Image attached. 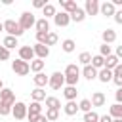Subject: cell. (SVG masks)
Masks as SVG:
<instances>
[{
	"label": "cell",
	"mask_w": 122,
	"mask_h": 122,
	"mask_svg": "<svg viewBox=\"0 0 122 122\" xmlns=\"http://www.w3.org/2000/svg\"><path fill=\"white\" fill-rule=\"evenodd\" d=\"M78 80H80V69L74 63L67 65V69H65V86H76Z\"/></svg>",
	"instance_id": "6da1fadb"
},
{
	"label": "cell",
	"mask_w": 122,
	"mask_h": 122,
	"mask_svg": "<svg viewBox=\"0 0 122 122\" xmlns=\"http://www.w3.org/2000/svg\"><path fill=\"white\" fill-rule=\"evenodd\" d=\"M4 30L8 32V36H15V38H19L25 30L21 29V25H19V21H13V19H6L4 21Z\"/></svg>",
	"instance_id": "7a4b0ae2"
},
{
	"label": "cell",
	"mask_w": 122,
	"mask_h": 122,
	"mask_svg": "<svg viewBox=\"0 0 122 122\" xmlns=\"http://www.w3.org/2000/svg\"><path fill=\"white\" fill-rule=\"evenodd\" d=\"M11 71L19 76H27L30 72V63L23 61V59H15V61H11Z\"/></svg>",
	"instance_id": "3957f363"
},
{
	"label": "cell",
	"mask_w": 122,
	"mask_h": 122,
	"mask_svg": "<svg viewBox=\"0 0 122 122\" xmlns=\"http://www.w3.org/2000/svg\"><path fill=\"white\" fill-rule=\"evenodd\" d=\"M48 86H50L51 90H61V88H65V72H59V71H55V72L50 76V82H48Z\"/></svg>",
	"instance_id": "277c9868"
},
{
	"label": "cell",
	"mask_w": 122,
	"mask_h": 122,
	"mask_svg": "<svg viewBox=\"0 0 122 122\" xmlns=\"http://www.w3.org/2000/svg\"><path fill=\"white\" fill-rule=\"evenodd\" d=\"M19 25H21V29H23V30H29L30 27H34V25H36V19H34V15H32L30 11H23V13H21V17H19Z\"/></svg>",
	"instance_id": "5b68a950"
},
{
	"label": "cell",
	"mask_w": 122,
	"mask_h": 122,
	"mask_svg": "<svg viewBox=\"0 0 122 122\" xmlns=\"http://www.w3.org/2000/svg\"><path fill=\"white\" fill-rule=\"evenodd\" d=\"M27 112H29V105H25L23 101H17L11 109V114L15 116V120H23L27 118Z\"/></svg>",
	"instance_id": "8992f818"
},
{
	"label": "cell",
	"mask_w": 122,
	"mask_h": 122,
	"mask_svg": "<svg viewBox=\"0 0 122 122\" xmlns=\"http://www.w3.org/2000/svg\"><path fill=\"white\" fill-rule=\"evenodd\" d=\"M40 114H42V105H40L38 101H30V105H29V112H27L29 122H34Z\"/></svg>",
	"instance_id": "52a82bcc"
},
{
	"label": "cell",
	"mask_w": 122,
	"mask_h": 122,
	"mask_svg": "<svg viewBox=\"0 0 122 122\" xmlns=\"http://www.w3.org/2000/svg\"><path fill=\"white\" fill-rule=\"evenodd\" d=\"M19 59H23V61H27V63L34 61V59H36L34 50H32L30 46H21V48H19Z\"/></svg>",
	"instance_id": "ba28073f"
},
{
	"label": "cell",
	"mask_w": 122,
	"mask_h": 122,
	"mask_svg": "<svg viewBox=\"0 0 122 122\" xmlns=\"http://www.w3.org/2000/svg\"><path fill=\"white\" fill-rule=\"evenodd\" d=\"M99 8H101L99 0H86V4H84L86 15H97L99 13Z\"/></svg>",
	"instance_id": "9c48e42d"
},
{
	"label": "cell",
	"mask_w": 122,
	"mask_h": 122,
	"mask_svg": "<svg viewBox=\"0 0 122 122\" xmlns=\"http://www.w3.org/2000/svg\"><path fill=\"white\" fill-rule=\"evenodd\" d=\"M0 103H10V105H15L17 101H15V93H13V90L4 88V90L0 92Z\"/></svg>",
	"instance_id": "30bf717a"
},
{
	"label": "cell",
	"mask_w": 122,
	"mask_h": 122,
	"mask_svg": "<svg viewBox=\"0 0 122 122\" xmlns=\"http://www.w3.org/2000/svg\"><path fill=\"white\" fill-rule=\"evenodd\" d=\"M99 13H101V15H105V17H114V13H116V8H114V4L109 0V2H103V4H101V8H99Z\"/></svg>",
	"instance_id": "8fae6325"
},
{
	"label": "cell",
	"mask_w": 122,
	"mask_h": 122,
	"mask_svg": "<svg viewBox=\"0 0 122 122\" xmlns=\"http://www.w3.org/2000/svg\"><path fill=\"white\" fill-rule=\"evenodd\" d=\"M32 50H34V55H36V59H46L48 55H50V48L46 46V44H34L32 46Z\"/></svg>",
	"instance_id": "7c38bea8"
},
{
	"label": "cell",
	"mask_w": 122,
	"mask_h": 122,
	"mask_svg": "<svg viewBox=\"0 0 122 122\" xmlns=\"http://www.w3.org/2000/svg\"><path fill=\"white\" fill-rule=\"evenodd\" d=\"M53 23H55L57 27H67V25L71 23V15L65 13V11H57L55 17H53Z\"/></svg>",
	"instance_id": "4fadbf2b"
},
{
	"label": "cell",
	"mask_w": 122,
	"mask_h": 122,
	"mask_svg": "<svg viewBox=\"0 0 122 122\" xmlns=\"http://www.w3.org/2000/svg\"><path fill=\"white\" fill-rule=\"evenodd\" d=\"M32 82H34V86H36V88H44V86H48L50 76H46L44 72H38V74H34V76H32Z\"/></svg>",
	"instance_id": "5bb4252c"
},
{
	"label": "cell",
	"mask_w": 122,
	"mask_h": 122,
	"mask_svg": "<svg viewBox=\"0 0 122 122\" xmlns=\"http://www.w3.org/2000/svg\"><path fill=\"white\" fill-rule=\"evenodd\" d=\"M92 105L93 107H103L105 105V101H107V97H105V93L103 92H93V95H92Z\"/></svg>",
	"instance_id": "9a60e30c"
},
{
	"label": "cell",
	"mask_w": 122,
	"mask_h": 122,
	"mask_svg": "<svg viewBox=\"0 0 122 122\" xmlns=\"http://www.w3.org/2000/svg\"><path fill=\"white\" fill-rule=\"evenodd\" d=\"M101 38H103V44H112L114 40H116V32L112 30V29H105L103 32H101Z\"/></svg>",
	"instance_id": "2e32d148"
},
{
	"label": "cell",
	"mask_w": 122,
	"mask_h": 122,
	"mask_svg": "<svg viewBox=\"0 0 122 122\" xmlns=\"http://www.w3.org/2000/svg\"><path fill=\"white\" fill-rule=\"evenodd\" d=\"M97 72H99V71L93 69L92 65H86V67L82 69V76H84L86 80H95V78H97Z\"/></svg>",
	"instance_id": "e0dca14e"
},
{
	"label": "cell",
	"mask_w": 122,
	"mask_h": 122,
	"mask_svg": "<svg viewBox=\"0 0 122 122\" xmlns=\"http://www.w3.org/2000/svg\"><path fill=\"white\" fill-rule=\"evenodd\" d=\"M63 111H65V114L74 116V114L80 111V107H78V103H76V101H67V103H65V107H63Z\"/></svg>",
	"instance_id": "ac0fdd59"
},
{
	"label": "cell",
	"mask_w": 122,
	"mask_h": 122,
	"mask_svg": "<svg viewBox=\"0 0 122 122\" xmlns=\"http://www.w3.org/2000/svg\"><path fill=\"white\" fill-rule=\"evenodd\" d=\"M59 4H61L63 11H65V13H69V15H71V13H72V11H74V10L78 8L74 0H59Z\"/></svg>",
	"instance_id": "d6986e66"
},
{
	"label": "cell",
	"mask_w": 122,
	"mask_h": 122,
	"mask_svg": "<svg viewBox=\"0 0 122 122\" xmlns=\"http://www.w3.org/2000/svg\"><path fill=\"white\" fill-rule=\"evenodd\" d=\"M118 65H120V59H118L114 53H111V55L105 59V69H109V71H114Z\"/></svg>",
	"instance_id": "ffe728a7"
},
{
	"label": "cell",
	"mask_w": 122,
	"mask_h": 122,
	"mask_svg": "<svg viewBox=\"0 0 122 122\" xmlns=\"http://www.w3.org/2000/svg\"><path fill=\"white\" fill-rule=\"evenodd\" d=\"M86 19V11H84V8H76L72 13H71V21H74V23H82Z\"/></svg>",
	"instance_id": "44dd1931"
},
{
	"label": "cell",
	"mask_w": 122,
	"mask_h": 122,
	"mask_svg": "<svg viewBox=\"0 0 122 122\" xmlns=\"http://www.w3.org/2000/svg\"><path fill=\"white\" fill-rule=\"evenodd\" d=\"M36 32H50V21L46 19V17H42V19H36Z\"/></svg>",
	"instance_id": "7402d4cb"
},
{
	"label": "cell",
	"mask_w": 122,
	"mask_h": 122,
	"mask_svg": "<svg viewBox=\"0 0 122 122\" xmlns=\"http://www.w3.org/2000/svg\"><path fill=\"white\" fill-rule=\"evenodd\" d=\"M112 71H109V69H101L99 72H97V78H99V82H103V84H107V82H111L112 80Z\"/></svg>",
	"instance_id": "603a6c76"
},
{
	"label": "cell",
	"mask_w": 122,
	"mask_h": 122,
	"mask_svg": "<svg viewBox=\"0 0 122 122\" xmlns=\"http://www.w3.org/2000/svg\"><path fill=\"white\" fill-rule=\"evenodd\" d=\"M61 48H63V51H65V53H72V51L76 50V42H74L72 38H67V40H63V42H61Z\"/></svg>",
	"instance_id": "cb8c5ba5"
},
{
	"label": "cell",
	"mask_w": 122,
	"mask_h": 122,
	"mask_svg": "<svg viewBox=\"0 0 122 122\" xmlns=\"http://www.w3.org/2000/svg\"><path fill=\"white\" fill-rule=\"evenodd\" d=\"M44 67H46V61H44V59H34V61H30V71H32L34 74L42 72Z\"/></svg>",
	"instance_id": "d4e9b609"
},
{
	"label": "cell",
	"mask_w": 122,
	"mask_h": 122,
	"mask_svg": "<svg viewBox=\"0 0 122 122\" xmlns=\"http://www.w3.org/2000/svg\"><path fill=\"white\" fill-rule=\"evenodd\" d=\"M76 86H65L63 88V95H65V99L67 101H74V97H76Z\"/></svg>",
	"instance_id": "484cf974"
},
{
	"label": "cell",
	"mask_w": 122,
	"mask_h": 122,
	"mask_svg": "<svg viewBox=\"0 0 122 122\" xmlns=\"http://www.w3.org/2000/svg\"><path fill=\"white\" fill-rule=\"evenodd\" d=\"M30 97H32V101H46V92L42 90V88H34L32 92H30Z\"/></svg>",
	"instance_id": "4316f807"
},
{
	"label": "cell",
	"mask_w": 122,
	"mask_h": 122,
	"mask_svg": "<svg viewBox=\"0 0 122 122\" xmlns=\"http://www.w3.org/2000/svg\"><path fill=\"white\" fill-rule=\"evenodd\" d=\"M92 67H93V69H99V71H101V69H105V57H103V55H99V53H97V55H93V57H92Z\"/></svg>",
	"instance_id": "83f0119b"
},
{
	"label": "cell",
	"mask_w": 122,
	"mask_h": 122,
	"mask_svg": "<svg viewBox=\"0 0 122 122\" xmlns=\"http://www.w3.org/2000/svg\"><path fill=\"white\" fill-rule=\"evenodd\" d=\"M109 114H111L112 118H122V105H120V103L111 105V107H109Z\"/></svg>",
	"instance_id": "f1b7e54d"
},
{
	"label": "cell",
	"mask_w": 122,
	"mask_h": 122,
	"mask_svg": "<svg viewBox=\"0 0 122 122\" xmlns=\"http://www.w3.org/2000/svg\"><path fill=\"white\" fill-rule=\"evenodd\" d=\"M112 74H114V76H112V82H114L118 88H122V63L112 71Z\"/></svg>",
	"instance_id": "f546056e"
},
{
	"label": "cell",
	"mask_w": 122,
	"mask_h": 122,
	"mask_svg": "<svg viewBox=\"0 0 122 122\" xmlns=\"http://www.w3.org/2000/svg\"><path fill=\"white\" fill-rule=\"evenodd\" d=\"M46 107L48 109H61V101L57 99V97H53V95H50V97H46Z\"/></svg>",
	"instance_id": "4dcf8cb0"
},
{
	"label": "cell",
	"mask_w": 122,
	"mask_h": 122,
	"mask_svg": "<svg viewBox=\"0 0 122 122\" xmlns=\"http://www.w3.org/2000/svg\"><path fill=\"white\" fill-rule=\"evenodd\" d=\"M2 46L8 48V50H13V48L19 46V44H17V38H15V36H6V38L2 40Z\"/></svg>",
	"instance_id": "1f68e13d"
},
{
	"label": "cell",
	"mask_w": 122,
	"mask_h": 122,
	"mask_svg": "<svg viewBox=\"0 0 122 122\" xmlns=\"http://www.w3.org/2000/svg\"><path fill=\"white\" fill-rule=\"evenodd\" d=\"M92 57H93V55H92L90 51H82V53L78 55V61L86 67V65H92Z\"/></svg>",
	"instance_id": "d6a6232c"
},
{
	"label": "cell",
	"mask_w": 122,
	"mask_h": 122,
	"mask_svg": "<svg viewBox=\"0 0 122 122\" xmlns=\"http://www.w3.org/2000/svg\"><path fill=\"white\" fill-rule=\"evenodd\" d=\"M42 13H44V17L48 19V17H55L57 11H55V6H53V4H48V6L42 10Z\"/></svg>",
	"instance_id": "836d02e7"
},
{
	"label": "cell",
	"mask_w": 122,
	"mask_h": 122,
	"mask_svg": "<svg viewBox=\"0 0 122 122\" xmlns=\"http://www.w3.org/2000/svg\"><path fill=\"white\" fill-rule=\"evenodd\" d=\"M78 107H80V111L86 114V112H90V111H92V107H93V105H92V101H90V99H82V101L78 103Z\"/></svg>",
	"instance_id": "e575fe53"
},
{
	"label": "cell",
	"mask_w": 122,
	"mask_h": 122,
	"mask_svg": "<svg viewBox=\"0 0 122 122\" xmlns=\"http://www.w3.org/2000/svg\"><path fill=\"white\" fill-rule=\"evenodd\" d=\"M46 118H48L50 122L57 120V118H59V111H57V109H46Z\"/></svg>",
	"instance_id": "d590c367"
},
{
	"label": "cell",
	"mask_w": 122,
	"mask_h": 122,
	"mask_svg": "<svg viewBox=\"0 0 122 122\" xmlns=\"http://www.w3.org/2000/svg\"><path fill=\"white\" fill-rule=\"evenodd\" d=\"M11 109H13V105H10V103H0V116L11 114Z\"/></svg>",
	"instance_id": "8d00e7d4"
},
{
	"label": "cell",
	"mask_w": 122,
	"mask_h": 122,
	"mask_svg": "<svg viewBox=\"0 0 122 122\" xmlns=\"http://www.w3.org/2000/svg\"><path fill=\"white\" fill-rule=\"evenodd\" d=\"M84 122H99V114L95 111H90L84 114Z\"/></svg>",
	"instance_id": "74e56055"
},
{
	"label": "cell",
	"mask_w": 122,
	"mask_h": 122,
	"mask_svg": "<svg viewBox=\"0 0 122 122\" xmlns=\"http://www.w3.org/2000/svg\"><path fill=\"white\" fill-rule=\"evenodd\" d=\"M57 40H59V38H57V34L50 30V32H48V38H46V46H48V48H50V46H55V44H57Z\"/></svg>",
	"instance_id": "f35d334b"
},
{
	"label": "cell",
	"mask_w": 122,
	"mask_h": 122,
	"mask_svg": "<svg viewBox=\"0 0 122 122\" xmlns=\"http://www.w3.org/2000/svg\"><path fill=\"white\" fill-rule=\"evenodd\" d=\"M111 51H112V50H111V46H109V44H101V46H99V55H103L105 59L111 55Z\"/></svg>",
	"instance_id": "ab89813d"
},
{
	"label": "cell",
	"mask_w": 122,
	"mask_h": 122,
	"mask_svg": "<svg viewBox=\"0 0 122 122\" xmlns=\"http://www.w3.org/2000/svg\"><path fill=\"white\" fill-rule=\"evenodd\" d=\"M8 59H10V50L0 46V61H8Z\"/></svg>",
	"instance_id": "60d3db41"
},
{
	"label": "cell",
	"mask_w": 122,
	"mask_h": 122,
	"mask_svg": "<svg viewBox=\"0 0 122 122\" xmlns=\"http://www.w3.org/2000/svg\"><path fill=\"white\" fill-rule=\"evenodd\" d=\"M46 38H48V32H36V42L38 44H46Z\"/></svg>",
	"instance_id": "b9f144b4"
},
{
	"label": "cell",
	"mask_w": 122,
	"mask_h": 122,
	"mask_svg": "<svg viewBox=\"0 0 122 122\" xmlns=\"http://www.w3.org/2000/svg\"><path fill=\"white\" fill-rule=\"evenodd\" d=\"M32 6H34V8H40V10H44V8L48 6V2H46V0H34V2H32Z\"/></svg>",
	"instance_id": "7bdbcfd3"
},
{
	"label": "cell",
	"mask_w": 122,
	"mask_h": 122,
	"mask_svg": "<svg viewBox=\"0 0 122 122\" xmlns=\"http://www.w3.org/2000/svg\"><path fill=\"white\" fill-rule=\"evenodd\" d=\"M112 19H114L118 25H122V8H120V10H116V13H114V17H112Z\"/></svg>",
	"instance_id": "ee69618b"
},
{
	"label": "cell",
	"mask_w": 122,
	"mask_h": 122,
	"mask_svg": "<svg viewBox=\"0 0 122 122\" xmlns=\"http://www.w3.org/2000/svg\"><path fill=\"white\" fill-rule=\"evenodd\" d=\"M114 99H116V103L122 105V88H118V90L114 92Z\"/></svg>",
	"instance_id": "f6af8a7d"
},
{
	"label": "cell",
	"mask_w": 122,
	"mask_h": 122,
	"mask_svg": "<svg viewBox=\"0 0 122 122\" xmlns=\"http://www.w3.org/2000/svg\"><path fill=\"white\" fill-rule=\"evenodd\" d=\"M99 122H112V116L111 114H103V116H99Z\"/></svg>",
	"instance_id": "bcb514c9"
},
{
	"label": "cell",
	"mask_w": 122,
	"mask_h": 122,
	"mask_svg": "<svg viewBox=\"0 0 122 122\" xmlns=\"http://www.w3.org/2000/svg\"><path fill=\"white\" fill-rule=\"evenodd\" d=\"M118 59H122V46H116V53H114Z\"/></svg>",
	"instance_id": "7dc6e473"
},
{
	"label": "cell",
	"mask_w": 122,
	"mask_h": 122,
	"mask_svg": "<svg viewBox=\"0 0 122 122\" xmlns=\"http://www.w3.org/2000/svg\"><path fill=\"white\" fill-rule=\"evenodd\" d=\"M34 122H50V120L46 118V114H40V116H38V118H36Z\"/></svg>",
	"instance_id": "c3c4849f"
},
{
	"label": "cell",
	"mask_w": 122,
	"mask_h": 122,
	"mask_svg": "<svg viewBox=\"0 0 122 122\" xmlns=\"http://www.w3.org/2000/svg\"><path fill=\"white\" fill-rule=\"evenodd\" d=\"M112 122H122V118H112Z\"/></svg>",
	"instance_id": "681fc988"
},
{
	"label": "cell",
	"mask_w": 122,
	"mask_h": 122,
	"mask_svg": "<svg viewBox=\"0 0 122 122\" xmlns=\"http://www.w3.org/2000/svg\"><path fill=\"white\" fill-rule=\"evenodd\" d=\"M2 90H4V84H2V80H0V92H2Z\"/></svg>",
	"instance_id": "f907efd6"
},
{
	"label": "cell",
	"mask_w": 122,
	"mask_h": 122,
	"mask_svg": "<svg viewBox=\"0 0 122 122\" xmlns=\"http://www.w3.org/2000/svg\"><path fill=\"white\" fill-rule=\"evenodd\" d=\"M0 30H4V23H0Z\"/></svg>",
	"instance_id": "816d5d0a"
}]
</instances>
